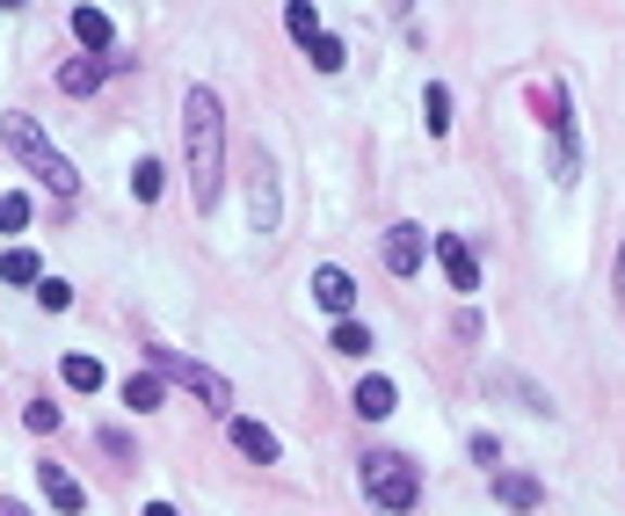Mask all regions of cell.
I'll list each match as a JSON object with an SVG mask.
<instances>
[{
	"mask_svg": "<svg viewBox=\"0 0 625 516\" xmlns=\"http://www.w3.org/2000/svg\"><path fill=\"white\" fill-rule=\"evenodd\" d=\"M422 124H430L436 139L451 131V95H444V88H430V95H422Z\"/></svg>",
	"mask_w": 625,
	"mask_h": 516,
	"instance_id": "obj_18",
	"label": "cell"
},
{
	"mask_svg": "<svg viewBox=\"0 0 625 516\" xmlns=\"http://www.w3.org/2000/svg\"><path fill=\"white\" fill-rule=\"evenodd\" d=\"M23 422L37 429V437H51V429H59V408H51V400H29V408H23Z\"/></svg>",
	"mask_w": 625,
	"mask_h": 516,
	"instance_id": "obj_25",
	"label": "cell"
},
{
	"mask_svg": "<svg viewBox=\"0 0 625 516\" xmlns=\"http://www.w3.org/2000/svg\"><path fill=\"white\" fill-rule=\"evenodd\" d=\"M59 378H66L73 394H95V386H102V364H95V357H80V349H73V357H59Z\"/></svg>",
	"mask_w": 625,
	"mask_h": 516,
	"instance_id": "obj_14",
	"label": "cell"
},
{
	"mask_svg": "<svg viewBox=\"0 0 625 516\" xmlns=\"http://www.w3.org/2000/svg\"><path fill=\"white\" fill-rule=\"evenodd\" d=\"M363 494H371L385 516H408L414 502H422V473H414L408 451H371V459H363Z\"/></svg>",
	"mask_w": 625,
	"mask_h": 516,
	"instance_id": "obj_3",
	"label": "cell"
},
{
	"mask_svg": "<svg viewBox=\"0 0 625 516\" xmlns=\"http://www.w3.org/2000/svg\"><path fill=\"white\" fill-rule=\"evenodd\" d=\"M0 284H44L37 255H29V247H8V255H0Z\"/></svg>",
	"mask_w": 625,
	"mask_h": 516,
	"instance_id": "obj_16",
	"label": "cell"
},
{
	"mask_svg": "<svg viewBox=\"0 0 625 516\" xmlns=\"http://www.w3.org/2000/svg\"><path fill=\"white\" fill-rule=\"evenodd\" d=\"M618 306H625V247H618Z\"/></svg>",
	"mask_w": 625,
	"mask_h": 516,
	"instance_id": "obj_27",
	"label": "cell"
},
{
	"mask_svg": "<svg viewBox=\"0 0 625 516\" xmlns=\"http://www.w3.org/2000/svg\"><path fill=\"white\" fill-rule=\"evenodd\" d=\"M59 88H66V95H95L102 88V59H66V66H59Z\"/></svg>",
	"mask_w": 625,
	"mask_h": 516,
	"instance_id": "obj_13",
	"label": "cell"
},
{
	"mask_svg": "<svg viewBox=\"0 0 625 516\" xmlns=\"http://www.w3.org/2000/svg\"><path fill=\"white\" fill-rule=\"evenodd\" d=\"M37 488H44V502H51L59 516H88V488H80L59 459H44V466H37Z\"/></svg>",
	"mask_w": 625,
	"mask_h": 516,
	"instance_id": "obj_5",
	"label": "cell"
},
{
	"mask_svg": "<svg viewBox=\"0 0 625 516\" xmlns=\"http://www.w3.org/2000/svg\"><path fill=\"white\" fill-rule=\"evenodd\" d=\"M502 502H509V509H531V502H538V480H524V473H502Z\"/></svg>",
	"mask_w": 625,
	"mask_h": 516,
	"instance_id": "obj_22",
	"label": "cell"
},
{
	"mask_svg": "<svg viewBox=\"0 0 625 516\" xmlns=\"http://www.w3.org/2000/svg\"><path fill=\"white\" fill-rule=\"evenodd\" d=\"M23 225H29V197L8 190V197H0V233H23Z\"/></svg>",
	"mask_w": 625,
	"mask_h": 516,
	"instance_id": "obj_24",
	"label": "cell"
},
{
	"mask_svg": "<svg viewBox=\"0 0 625 516\" xmlns=\"http://www.w3.org/2000/svg\"><path fill=\"white\" fill-rule=\"evenodd\" d=\"M37 306H44V313H66V306H73V284H66V276H44V284H37Z\"/></svg>",
	"mask_w": 625,
	"mask_h": 516,
	"instance_id": "obj_21",
	"label": "cell"
},
{
	"mask_svg": "<svg viewBox=\"0 0 625 516\" xmlns=\"http://www.w3.org/2000/svg\"><path fill=\"white\" fill-rule=\"evenodd\" d=\"M0 516H29V509H23V502H0Z\"/></svg>",
	"mask_w": 625,
	"mask_h": 516,
	"instance_id": "obj_28",
	"label": "cell"
},
{
	"mask_svg": "<svg viewBox=\"0 0 625 516\" xmlns=\"http://www.w3.org/2000/svg\"><path fill=\"white\" fill-rule=\"evenodd\" d=\"M312 298H320V306H328L335 320H349V306H357V276L328 262V270H312Z\"/></svg>",
	"mask_w": 625,
	"mask_h": 516,
	"instance_id": "obj_9",
	"label": "cell"
},
{
	"mask_svg": "<svg viewBox=\"0 0 625 516\" xmlns=\"http://www.w3.org/2000/svg\"><path fill=\"white\" fill-rule=\"evenodd\" d=\"M0 139H8V153H15V160H23L37 182H44L51 197H66V204L80 197V175H73V160L44 139V124H37V117H23V109H15V117L0 124Z\"/></svg>",
	"mask_w": 625,
	"mask_h": 516,
	"instance_id": "obj_2",
	"label": "cell"
},
{
	"mask_svg": "<svg viewBox=\"0 0 625 516\" xmlns=\"http://www.w3.org/2000/svg\"><path fill=\"white\" fill-rule=\"evenodd\" d=\"M145 357H153V378H175V386H190L212 415H226L233 408V386L218 378L212 364H196V357H182V349H168V343H145Z\"/></svg>",
	"mask_w": 625,
	"mask_h": 516,
	"instance_id": "obj_4",
	"label": "cell"
},
{
	"mask_svg": "<svg viewBox=\"0 0 625 516\" xmlns=\"http://www.w3.org/2000/svg\"><path fill=\"white\" fill-rule=\"evenodd\" d=\"M335 349L342 357H371V327L363 320H335Z\"/></svg>",
	"mask_w": 625,
	"mask_h": 516,
	"instance_id": "obj_17",
	"label": "cell"
},
{
	"mask_svg": "<svg viewBox=\"0 0 625 516\" xmlns=\"http://www.w3.org/2000/svg\"><path fill=\"white\" fill-rule=\"evenodd\" d=\"M284 29H291V37H298V44L312 51V37H320V15H312L306 0H298V8H284Z\"/></svg>",
	"mask_w": 625,
	"mask_h": 516,
	"instance_id": "obj_19",
	"label": "cell"
},
{
	"mask_svg": "<svg viewBox=\"0 0 625 516\" xmlns=\"http://www.w3.org/2000/svg\"><path fill=\"white\" fill-rule=\"evenodd\" d=\"M436 262H444V276H451L458 292H481V262H473V247L458 241V233H436Z\"/></svg>",
	"mask_w": 625,
	"mask_h": 516,
	"instance_id": "obj_7",
	"label": "cell"
},
{
	"mask_svg": "<svg viewBox=\"0 0 625 516\" xmlns=\"http://www.w3.org/2000/svg\"><path fill=\"white\" fill-rule=\"evenodd\" d=\"M349 400H357V415H363V422H385L393 408H400V394H393V378H379V371H371V378H363V386H357Z\"/></svg>",
	"mask_w": 625,
	"mask_h": 516,
	"instance_id": "obj_10",
	"label": "cell"
},
{
	"mask_svg": "<svg viewBox=\"0 0 625 516\" xmlns=\"http://www.w3.org/2000/svg\"><path fill=\"white\" fill-rule=\"evenodd\" d=\"M182 153H190L196 211H212L218 204V175H226V109H218L212 88H190V95H182Z\"/></svg>",
	"mask_w": 625,
	"mask_h": 516,
	"instance_id": "obj_1",
	"label": "cell"
},
{
	"mask_svg": "<svg viewBox=\"0 0 625 516\" xmlns=\"http://www.w3.org/2000/svg\"><path fill=\"white\" fill-rule=\"evenodd\" d=\"M247 225L277 233V175H269V160H255V175H247Z\"/></svg>",
	"mask_w": 625,
	"mask_h": 516,
	"instance_id": "obj_8",
	"label": "cell"
},
{
	"mask_svg": "<svg viewBox=\"0 0 625 516\" xmlns=\"http://www.w3.org/2000/svg\"><path fill=\"white\" fill-rule=\"evenodd\" d=\"M131 197H139V204L161 197V160H139V168H131Z\"/></svg>",
	"mask_w": 625,
	"mask_h": 516,
	"instance_id": "obj_20",
	"label": "cell"
},
{
	"mask_svg": "<svg viewBox=\"0 0 625 516\" xmlns=\"http://www.w3.org/2000/svg\"><path fill=\"white\" fill-rule=\"evenodd\" d=\"M422 255H430V233H422V225H385V270L393 276H414Z\"/></svg>",
	"mask_w": 625,
	"mask_h": 516,
	"instance_id": "obj_6",
	"label": "cell"
},
{
	"mask_svg": "<svg viewBox=\"0 0 625 516\" xmlns=\"http://www.w3.org/2000/svg\"><path fill=\"white\" fill-rule=\"evenodd\" d=\"M233 443H241L255 466H277L284 459V443H277V429H263V422H233Z\"/></svg>",
	"mask_w": 625,
	"mask_h": 516,
	"instance_id": "obj_11",
	"label": "cell"
},
{
	"mask_svg": "<svg viewBox=\"0 0 625 516\" xmlns=\"http://www.w3.org/2000/svg\"><path fill=\"white\" fill-rule=\"evenodd\" d=\"M145 516H182V509H175V502H145Z\"/></svg>",
	"mask_w": 625,
	"mask_h": 516,
	"instance_id": "obj_26",
	"label": "cell"
},
{
	"mask_svg": "<svg viewBox=\"0 0 625 516\" xmlns=\"http://www.w3.org/2000/svg\"><path fill=\"white\" fill-rule=\"evenodd\" d=\"M73 37L88 51H110V15H102V8H73Z\"/></svg>",
	"mask_w": 625,
	"mask_h": 516,
	"instance_id": "obj_15",
	"label": "cell"
},
{
	"mask_svg": "<svg viewBox=\"0 0 625 516\" xmlns=\"http://www.w3.org/2000/svg\"><path fill=\"white\" fill-rule=\"evenodd\" d=\"M312 66H320V74H342V37L320 29V37H312Z\"/></svg>",
	"mask_w": 625,
	"mask_h": 516,
	"instance_id": "obj_23",
	"label": "cell"
},
{
	"mask_svg": "<svg viewBox=\"0 0 625 516\" xmlns=\"http://www.w3.org/2000/svg\"><path fill=\"white\" fill-rule=\"evenodd\" d=\"M161 378H153V371H131V378H124V408H131V415H153V408H161Z\"/></svg>",
	"mask_w": 625,
	"mask_h": 516,
	"instance_id": "obj_12",
	"label": "cell"
}]
</instances>
